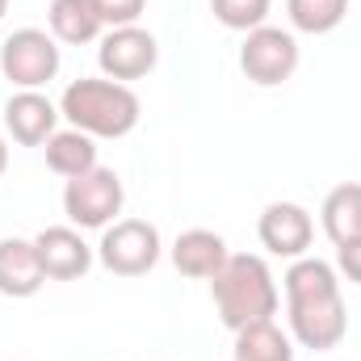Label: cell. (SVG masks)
I'll return each mask as SVG.
<instances>
[{
    "mask_svg": "<svg viewBox=\"0 0 361 361\" xmlns=\"http://www.w3.org/2000/svg\"><path fill=\"white\" fill-rule=\"evenodd\" d=\"M34 248L51 281H76L92 269V248L85 244L80 227H42L34 235Z\"/></svg>",
    "mask_w": 361,
    "mask_h": 361,
    "instance_id": "8fae6325",
    "label": "cell"
},
{
    "mask_svg": "<svg viewBox=\"0 0 361 361\" xmlns=\"http://www.w3.org/2000/svg\"><path fill=\"white\" fill-rule=\"evenodd\" d=\"M4 169H8V143H4V135H0V177H4Z\"/></svg>",
    "mask_w": 361,
    "mask_h": 361,
    "instance_id": "7402d4cb",
    "label": "cell"
},
{
    "mask_svg": "<svg viewBox=\"0 0 361 361\" xmlns=\"http://www.w3.org/2000/svg\"><path fill=\"white\" fill-rule=\"evenodd\" d=\"M319 223L328 231V240L341 248V244H357L361 240V185L357 180H345L336 185L324 206H319Z\"/></svg>",
    "mask_w": 361,
    "mask_h": 361,
    "instance_id": "5bb4252c",
    "label": "cell"
},
{
    "mask_svg": "<svg viewBox=\"0 0 361 361\" xmlns=\"http://www.w3.org/2000/svg\"><path fill=\"white\" fill-rule=\"evenodd\" d=\"M269 4H273V0H210L214 17H219L227 30H240V34H248V30L265 25Z\"/></svg>",
    "mask_w": 361,
    "mask_h": 361,
    "instance_id": "d6986e66",
    "label": "cell"
},
{
    "mask_svg": "<svg viewBox=\"0 0 361 361\" xmlns=\"http://www.w3.org/2000/svg\"><path fill=\"white\" fill-rule=\"evenodd\" d=\"M92 8L109 30H118V25H139L147 0H92Z\"/></svg>",
    "mask_w": 361,
    "mask_h": 361,
    "instance_id": "ffe728a7",
    "label": "cell"
},
{
    "mask_svg": "<svg viewBox=\"0 0 361 361\" xmlns=\"http://www.w3.org/2000/svg\"><path fill=\"white\" fill-rule=\"evenodd\" d=\"M257 235H261V244L269 248L273 257L298 261V257H307V248H311V240H315L311 210L298 206V202H269V206L261 210Z\"/></svg>",
    "mask_w": 361,
    "mask_h": 361,
    "instance_id": "9c48e42d",
    "label": "cell"
},
{
    "mask_svg": "<svg viewBox=\"0 0 361 361\" xmlns=\"http://www.w3.org/2000/svg\"><path fill=\"white\" fill-rule=\"evenodd\" d=\"M227 240L219 231H206V227H189L180 231L177 244H173V265L180 277H193V281H210L214 273L227 265Z\"/></svg>",
    "mask_w": 361,
    "mask_h": 361,
    "instance_id": "4fadbf2b",
    "label": "cell"
},
{
    "mask_svg": "<svg viewBox=\"0 0 361 361\" xmlns=\"http://www.w3.org/2000/svg\"><path fill=\"white\" fill-rule=\"evenodd\" d=\"M59 105L51 97H42L38 89H21L8 97L4 105V130L13 135V143L21 147H42L55 130H59Z\"/></svg>",
    "mask_w": 361,
    "mask_h": 361,
    "instance_id": "30bf717a",
    "label": "cell"
},
{
    "mask_svg": "<svg viewBox=\"0 0 361 361\" xmlns=\"http://www.w3.org/2000/svg\"><path fill=\"white\" fill-rule=\"evenodd\" d=\"M59 114L85 130L92 139H122L139 126V97L130 85H118V80H97V76H80L72 80L63 97H59Z\"/></svg>",
    "mask_w": 361,
    "mask_h": 361,
    "instance_id": "3957f363",
    "label": "cell"
},
{
    "mask_svg": "<svg viewBox=\"0 0 361 361\" xmlns=\"http://www.w3.org/2000/svg\"><path fill=\"white\" fill-rule=\"evenodd\" d=\"M286 315H290V336L302 349L315 353L336 349L349 332L341 273L319 257H298L286 269Z\"/></svg>",
    "mask_w": 361,
    "mask_h": 361,
    "instance_id": "6da1fadb",
    "label": "cell"
},
{
    "mask_svg": "<svg viewBox=\"0 0 361 361\" xmlns=\"http://www.w3.org/2000/svg\"><path fill=\"white\" fill-rule=\"evenodd\" d=\"M156 59H160V47L143 25H118L97 47V63H101L105 80H118V85L143 80L156 68Z\"/></svg>",
    "mask_w": 361,
    "mask_h": 361,
    "instance_id": "ba28073f",
    "label": "cell"
},
{
    "mask_svg": "<svg viewBox=\"0 0 361 361\" xmlns=\"http://www.w3.org/2000/svg\"><path fill=\"white\" fill-rule=\"evenodd\" d=\"M160 252H164L160 231L147 219H118V223L105 227V235L97 244V261L114 277H143V273H152L160 265Z\"/></svg>",
    "mask_w": 361,
    "mask_h": 361,
    "instance_id": "277c9868",
    "label": "cell"
},
{
    "mask_svg": "<svg viewBox=\"0 0 361 361\" xmlns=\"http://www.w3.org/2000/svg\"><path fill=\"white\" fill-rule=\"evenodd\" d=\"M59 63H63V55H59L55 34L34 30V25L13 30L4 38V47H0V76L13 80L17 89H42V85H51L59 76Z\"/></svg>",
    "mask_w": 361,
    "mask_h": 361,
    "instance_id": "8992f818",
    "label": "cell"
},
{
    "mask_svg": "<svg viewBox=\"0 0 361 361\" xmlns=\"http://www.w3.org/2000/svg\"><path fill=\"white\" fill-rule=\"evenodd\" d=\"M210 294H214V311L223 328L231 332L277 315V281L269 265L252 252H231L227 265L210 277Z\"/></svg>",
    "mask_w": 361,
    "mask_h": 361,
    "instance_id": "7a4b0ae2",
    "label": "cell"
},
{
    "mask_svg": "<svg viewBox=\"0 0 361 361\" xmlns=\"http://www.w3.org/2000/svg\"><path fill=\"white\" fill-rule=\"evenodd\" d=\"M286 13H290V25L302 34H332L345 21L349 0H286Z\"/></svg>",
    "mask_w": 361,
    "mask_h": 361,
    "instance_id": "ac0fdd59",
    "label": "cell"
},
{
    "mask_svg": "<svg viewBox=\"0 0 361 361\" xmlns=\"http://www.w3.org/2000/svg\"><path fill=\"white\" fill-rule=\"evenodd\" d=\"M240 72L261 85V89H277L286 85L294 72H298V42L290 30H277V25H257L244 34V47H240Z\"/></svg>",
    "mask_w": 361,
    "mask_h": 361,
    "instance_id": "52a82bcc",
    "label": "cell"
},
{
    "mask_svg": "<svg viewBox=\"0 0 361 361\" xmlns=\"http://www.w3.org/2000/svg\"><path fill=\"white\" fill-rule=\"evenodd\" d=\"M4 13H8V0H0V21H4Z\"/></svg>",
    "mask_w": 361,
    "mask_h": 361,
    "instance_id": "603a6c76",
    "label": "cell"
},
{
    "mask_svg": "<svg viewBox=\"0 0 361 361\" xmlns=\"http://www.w3.org/2000/svg\"><path fill=\"white\" fill-rule=\"evenodd\" d=\"M122 202H126L122 177L114 169H105V164H97V169H89V173H80V177H72L63 185V214L80 231L85 227H101L105 231L109 223H118Z\"/></svg>",
    "mask_w": 361,
    "mask_h": 361,
    "instance_id": "5b68a950",
    "label": "cell"
},
{
    "mask_svg": "<svg viewBox=\"0 0 361 361\" xmlns=\"http://www.w3.org/2000/svg\"><path fill=\"white\" fill-rule=\"evenodd\" d=\"M47 169H51L55 177H63V180H72V177H80V173H89V169H97V143H92V135L76 130V126L55 130V135L47 139Z\"/></svg>",
    "mask_w": 361,
    "mask_h": 361,
    "instance_id": "9a60e30c",
    "label": "cell"
},
{
    "mask_svg": "<svg viewBox=\"0 0 361 361\" xmlns=\"http://www.w3.org/2000/svg\"><path fill=\"white\" fill-rule=\"evenodd\" d=\"M47 21H51L55 42H68V47L97 42V38H101V30H105V21L97 17L92 0H51Z\"/></svg>",
    "mask_w": 361,
    "mask_h": 361,
    "instance_id": "2e32d148",
    "label": "cell"
},
{
    "mask_svg": "<svg viewBox=\"0 0 361 361\" xmlns=\"http://www.w3.org/2000/svg\"><path fill=\"white\" fill-rule=\"evenodd\" d=\"M231 361H294V345L273 319H261V324H248L235 332Z\"/></svg>",
    "mask_w": 361,
    "mask_h": 361,
    "instance_id": "e0dca14e",
    "label": "cell"
},
{
    "mask_svg": "<svg viewBox=\"0 0 361 361\" xmlns=\"http://www.w3.org/2000/svg\"><path fill=\"white\" fill-rule=\"evenodd\" d=\"M42 281H47V273H42L34 240L4 235L0 240V294L4 298H34L42 290Z\"/></svg>",
    "mask_w": 361,
    "mask_h": 361,
    "instance_id": "7c38bea8",
    "label": "cell"
},
{
    "mask_svg": "<svg viewBox=\"0 0 361 361\" xmlns=\"http://www.w3.org/2000/svg\"><path fill=\"white\" fill-rule=\"evenodd\" d=\"M336 273H345L349 281L361 286V240L357 244H341V248H336Z\"/></svg>",
    "mask_w": 361,
    "mask_h": 361,
    "instance_id": "44dd1931",
    "label": "cell"
}]
</instances>
